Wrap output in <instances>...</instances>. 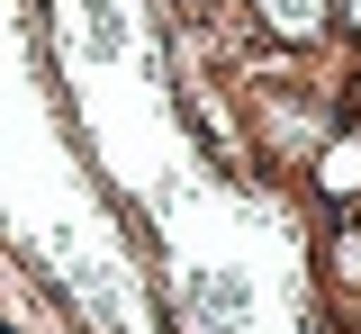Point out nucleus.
Returning a JSON list of instances; mask_svg holds the SVG:
<instances>
[{"label": "nucleus", "mask_w": 361, "mask_h": 334, "mask_svg": "<svg viewBox=\"0 0 361 334\" xmlns=\"http://www.w3.org/2000/svg\"><path fill=\"white\" fill-rule=\"evenodd\" d=\"M271 18V37H289V46H307V37H325V9L334 0H253Z\"/></svg>", "instance_id": "obj_1"}, {"label": "nucleus", "mask_w": 361, "mask_h": 334, "mask_svg": "<svg viewBox=\"0 0 361 334\" xmlns=\"http://www.w3.org/2000/svg\"><path fill=\"white\" fill-rule=\"evenodd\" d=\"M343 9H353V18H361V0H343Z\"/></svg>", "instance_id": "obj_2"}]
</instances>
